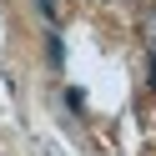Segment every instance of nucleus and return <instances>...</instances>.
<instances>
[{"mask_svg": "<svg viewBox=\"0 0 156 156\" xmlns=\"http://www.w3.org/2000/svg\"><path fill=\"white\" fill-rule=\"evenodd\" d=\"M151 86H156V45H151Z\"/></svg>", "mask_w": 156, "mask_h": 156, "instance_id": "nucleus-2", "label": "nucleus"}, {"mask_svg": "<svg viewBox=\"0 0 156 156\" xmlns=\"http://www.w3.org/2000/svg\"><path fill=\"white\" fill-rule=\"evenodd\" d=\"M41 15H45V20H55V0H41Z\"/></svg>", "mask_w": 156, "mask_h": 156, "instance_id": "nucleus-1", "label": "nucleus"}]
</instances>
